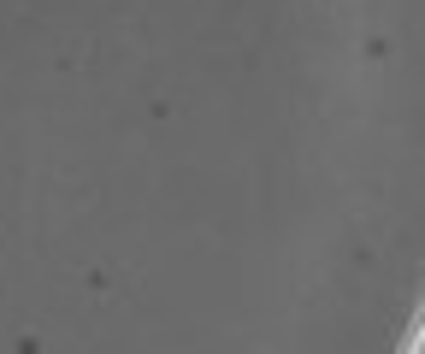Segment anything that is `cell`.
<instances>
[{
    "mask_svg": "<svg viewBox=\"0 0 425 354\" xmlns=\"http://www.w3.org/2000/svg\"><path fill=\"white\" fill-rule=\"evenodd\" d=\"M360 54H366V59H390V42H384V36H366V42H360Z\"/></svg>",
    "mask_w": 425,
    "mask_h": 354,
    "instance_id": "1",
    "label": "cell"
},
{
    "mask_svg": "<svg viewBox=\"0 0 425 354\" xmlns=\"http://www.w3.org/2000/svg\"><path fill=\"white\" fill-rule=\"evenodd\" d=\"M83 284H89V289H95V295H107V289H112V277L101 272V266H89V272H83Z\"/></svg>",
    "mask_w": 425,
    "mask_h": 354,
    "instance_id": "2",
    "label": "cell"
}]
</instances>
